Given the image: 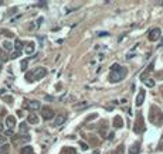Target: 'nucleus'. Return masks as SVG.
Instances as JSON below:
<instances>
[{"instance_id":"nucleus-20","label":"nucleus","mask_w":163,"mask_h":154,"mask_svg":"<svg viewBox=\"0 0 163 154\" xmlns=\"http://www.w3.org/2000/svg\"><path fill=\"white\" fill-rule=\"evenodd\" d=\"M21 48H23V43L20 40H17L16 41V51H21Z\"/></svg>"},{"instance_id":"nucleus-10","label":"nucleus","mask_w":163,"mask_h":154,"mask_svg":"<svg viewBox=\"0 0 163 154\" xmlns=\"http://www.w3.org/2000/svg\"><path fill=\"white\" fill-rule=\"evenodd\" d=\"M6 126L9 130H12V129L16 126V117L14 116H7L6 117Z\"/></svg>"},{"instance_id":"nucleus-15","label":"nucleus","mask_w":163,"mask_h":154,"mask_svg":"<svg viewBox=\"0 0 163 154\" xmlns=\"http://www.w3.org/2000/svg\"><path fill=\"white\" fill-rule=\"evenodd\" d=\"M19 132H20V134H26L27 132H28V126H27V123H21V124H20Z\"/></svg>"},{"instance_id":"nucleus-32","label":"nucleus","mask_w":163,"mask_h":154,"mask_svg":"<svg viewBox=\"0 0 163 154\" xmlns=\"http://www.w3.org/2000/svg\"><path fill=\"white\" fill-rule=\"evenodd\" d=\"M108 139H109V140H112V139H114V133H111V134L108 136Z\"/></svg>"},{"instance_id":"nucleus-1","label":"nucleus","mask_w":163,"mask_h":154,"mask_svg":"<svg viewBox=\"0 0 163 154\" xmlns=\"http://www.w3.org/2000/svg\"><path fill=\"white\" fill-rule=\"evenodd\" d=\"M128 75V71L125 69L124 67H121L119 64H114L111 67V72H109V81L111 82H119L121 79H124L125 77Z\"/></svg>"},{"instance_id":"nucleus-28","label":"nucleus","mask_w":163,"mask_h":154,"mask_svg":"<svg viewBox=\"0 0 163 154\" xmlns=\"http://www.w3.org/2000/svg\"><path fill=\"white\" fill-rule=\"evenodd\" d=\"M79 146L82 147V150H88V144H85L84 141H81V143H79Z\"/></svg>"},{"instance_id":"nucleus-7","label":"nucleus","mask_w":163,"mask_h":154,"mask_svg":"<svg viewBox=\"0 0 163 154\" xmlns=\"http://www.w3.org/2000/svg\"><path fill=\"white\" fill-rule=\"evenodd\" d=\"M40 108H41V105L37 100H28L27 102V109L28 110H39Z\"/></svg>"},{"instance_id":"nucleus-27","label":"nucleus","mask_w":163,"mask_h":154,"mask_svg":"<svg viewBox=\"0 0 163 154\" xmlns=\"http://www.w3.org/2000/svg\"><path fill=\"white\" fill-rule=\"evenodd\" d=\"M20 54H21V51H16V52H13V54H12V58H17V57H20Z\"/></svg>"},{"instance_id":"nucleus-2","label":"nucleus","mask_w":163,"mask_h":154,"mask_svg":"<svg viewBox=\"0 0 163 154\" xmlns=\"http://www.w3.org/2000/svg\"><path fill=\"white\" fill-rule=\"evenodd\" d=\"M47 75V69L44 67H39V68H34L31 72H27L26 74V79L28 82H34V81H40Z\"/></svg>"},{"instance_id":"nucleus-14","label":"nucleus","mask_w":163,"mask_h":154,"mask_svg":"<svg viewBox=\"0 0 163 154\" xmlns=\"http://www.w3.org/2000/svg\"><path fill=\"white\" fill-rule=\"evenodd\" d=\"M34 50H36V45H34V43H28L27 44V47H26V54H33L34 52Z\"/></svg>"},{"instance_id":"nucleus-11","label":"nucleus","mask_w":163,"mask_h":154,"mask_svg":"<svg viewBox=\"0 0 163 154\" xmlns=\"http://www.w3.org/2000/svg\"><path fill=\"white\" fill-rule=\"evenodd\" d=\"M27 122L30 123V124H37V123L40 122L39 116L34 115V113H31V115H28V119H27Z\"/></svg>"},{"instance_id":"nucleus-21","label":"nucleus","mask_w":163,"mask_h":154,"mask_svg":"<svg viewBox=\"0 0 163 154\" xmlns=\"http://www.w3.org/2000/svg\"><path fill=\"white\" fill-rule=\"evenodd\" d=\"M65 151H67V154H77V150L74 147H67L65 148Z\"/></svg>"},{"instance_id":"nucleus-36","label":"nucleus","mask_w":163,"mask_h":154,"mask_svg":"<svg viewBox=\"0 0 163 154\" xmlns=\"http://www.w3.org/2000/svg\"><path fill=\"white\" fill-rule=\"evenodd\" d=\"M0 54H1V51H0Z\"/></svg>"},{"instance_id":"nucleus-26","label":"nucleus","mask_w":163,"mask_h":154,"mask_svg":"<svg viewBox=\"0 0 163 154\" xmlns=\"http://www.w3.org/2000/svg\"><path fill=\"white\" fill-rule=\"evenodd\" d=\"M99 133H101V136H104L105 137V134H106V127H101V130H99Z\"/></svg>"},{"instance_id":"nucleus-34","label":"nucleus","mask_w":163,"mask_h":154,"mask_svg":"<svg viewBox=\"0 0 163 154\" xmlns=\"http://www.w3.org/2000/svg\"><path fill=\"white\" fill-rule=\"evenodd\" d=\"M1 4H3V1H1V0H0V6H1Z\"/></svg>"},{"instance_id":"nucleus-23","label":"nucleus","mask_w":163,"mask_h":154,"mask_svg":"<svg viewBox=\"0 0 163 154\" xmlns=\"http://www.w3.org/2000/svg\"><path fill=\"white\" fill-rule=\"evenodd\" d=\"M6 137H4V136L3 134H0V146H3V144H6Z\"/></svg>"},{"instance_id":"nucleus-5","label":"nucleus","mask_w":163,"mask_h":154,"mask_svg":"<svg viewBox=\"0 0 163 154\" xmlns=\"http://www.w3.org/2000/svg\"><path fill=\"white\" fill-rule=\"evenodd\" d=\"M41 116H43V119L50 120V119L54 117V112H52V109H50V108H41Z\"/></svg>"},{"instance_id":"nucleus-24","label":"nucleus","mask_w":163,"mask_h":154,"mask_svg":"<svg viewBox=\"0 0 163 154\" xmlns=\"http://www.w3.org/2000/svg\"><path fill=\"white\" fill-rule=\"evenodd\" d=\"M27 69V61H21V71H26Z\"/></svg>"},{"instance_id":"nucleus-13","label":"nucleus","mask_w":163,"mask_h":154,"mask_svg":"<svg viewBox=\"0 0 163 154\" xmlns=\"http://www.w3.org/2000/svg\"><path fill=\"white\" fill-rule=\"evenodd\" d=\"M88 106H90V103H88V102H81V103L74 105V109H75V110H82V109H87Z\"/></svg>"},{"instance_id":"nucleus-6","label":"nucleus","mask_w":163,"mask_h":154,"mask_svg":"<svg viewBox=\"0 0 163 154\" xmlns=\"http://www.w3.org/2000/svg\"><path fill=\"white\" fill-rule=\"evenodd\" d=\"M142 129H143V117L140 116V113H138L136 123H135V132H136V133H140Z\"/></svg>"},{"instance_id":"nucleus-35","label":"nucleus","mask_w":163,"mask_h":154,"mask_svg":"<svg viewBox=\"0 0 163 154\" xmlns=\"http://www.w3.org/2000/svg\"><path fill=\"white\" fill-rule=\"evenodd\" d=\"M0 68H1V61H0Z\"/></svg>"},{"instance_id":"nucleus-25","label":"nucleus","mask_w":163,"mask_h":154,"mask_svg":"<svg viewBox=\"0 0 163 154\" xmlns=\"http://www.w3.org/2000/svg\"><path fill=\"white\" fill-rule=\"evenodd\" d=\"M115 154H124V147L122 146H119V147L116 148V153Z\"/></svg>"},{"instance_id":"nucleus-8","label":"nucleus","mask_w":163,"mask_h":154,"mask_svg":"<svg viewBox=\"0 0 163 154\" xmlns=\"http://www.w3.org/2000/svg\"><path fill=\"white\" fill-rule=\"evenodd\" d=\"M145 96H146V92H145V90L142 89V90H140V92H139V93H138V96H136V106H138V108L143 105Z\"/></svg>"},{"instance_id":"nucleus-17","label":"nucleus","mask_w":163,"mask_h":154,"mask_svg":"<svg viewBox=\"0 0 163 154\" xmlns=\"http://www.w3.org/2000/svg\"><path fill=\"white\" fill-rule=\"evenodd\" d=\"M9 151H10V146L9 144H3L0 147V154H9Z\"/></svg>"},{"instance_id":"nucleus-22","label":"nucleus","mask_w":163,"mask_h":154,"mask_svg":"<svg viewBox=\"0 0 163 154\" xmlns=\"http://www.w3.org/2000/svg\"><path fill=\"white\" fill-rule=\"evenodd\" d=\"M98 117V115L97 113H92L91 116H88V117H87V122H91V120H94V119H97Z\"/></svg>"},{"instance_id":"nucleus-18","label":"nucleus","mask_w":163,"mask_h":154,"mask_svg":"<svg viewBox=\"0 0 163 154\" xmlns=\"http://www.w3.org/2000/svg\"><path fill=\"white\" fill-rule=\"evenodd\" d=\"M3 48H4L6 51H12V50H13V44H12L10 41H4V43H3Z\"/></svg>"},{"instance_id":"nucleus-33","label":"nucleus","mask_w":163,"mask_h":154,"mask_svg":"<svg viewBox=\"0 0 163 154\" xmlns=\"http://www.w3.org/2000/svg\"><path fill=\"white\" fill-rule=\"evenodd\" d=\"M1 130H3V124L0 123V132H1Z\"/></svg>"},{"instance_id":"nucleus-12","label":"nucleus","mask_w":163,"mask_h":154,"mask_svg":"<svg viewBox=\"0 0 163 154\" xmlns=\"http://www.w3.org/2000/svg\"><path fill=\"white\" fill-rule=\"evenodd\" d=\"M140 153V144L139 143H135L129 150V154H139Z\"/></svg>"},{"instance_id":"nucleus-29","label":"nucleus","mask_w":163,"mask_h":154,"mask_svg":"<svg viewBox=\"0 0 163 154\" xmlns=\"http://www.w3.org/2000/svg\"><path fill=\"white\" fill-rule=\"evenodd\" d=\"M4 100H7V102H12L13 99H12V96H4Z\"/></svg>"},{"instance_id":"nucleus-30","label":"nucleus","mask_w":163,"mask_h":154,"mask_svg":"<svg viewBox=\"0 0 163 154\" xmlns=\"http://www.w3.org/2000/svg\"><path fill=\"white\" fill-rule=\"evenodd\" d=\"M46 100H54V98L52 96H46Z\"/></svg>"},{"instance_id":"nucleus-9","label":"nucleus","mask_w":163,"mask_h":154,"mask_svg":"<svg viewBox=\"0 0 163 154\" xmlns=\"http://www.w3.org/2000/svg\"><path fill=\"white\" fill-rule=\"evenodd\" d=\"M112 124H114V127H115V129H122V127H124V119H122L121 116H115V117H114V123H112Z\"/></svg>"},{"instance_id":"nucleus-4","label":"nucleus","mask_w":163,"mask_h":154,"mask_svg":"<svg viewBox=\"0 0 163 154\" xmlns=\"http://www.w3.org/2000/svg\"><path fill=\"white\" fill-rule=\"evenodd\" d=\"M160 34H162L160 28H159V27H156V28L150 30V33H149V40H150V41H157V40L160 38Z\"/></svg>"},{"instance_id":"nucleus-3","label":"nucleus","mask_w":163,"mask_h":154,"mask_svg":"<svg viewBox=\"0 0 163 154\" xmlns=\"http://www.w3.org/2000/svg\"><path fill=\"white\" fill-rule=\"evenodd\" d=\"M65 120H67V115H65V113L55 115V117H54V126H55V127H60L61 124H64Z\"/></svg>"},{"instance_id":"nucleus-16","label":"nucleus","mask_w":163,"mask_h":154,"mask_svg":"<svg viewBox=\"0 0 163 154\" xmlns=\"http://www.w3.org/2000/svg\"><path fill=\"white\" fill-rule=\"evenodd\" d=\"M21 154H34V150H33L31 146H26V147L21 148Z\"/></svg>"},{"instance_id":"nucleus-31","label":"nucleus","mask_w":163,"mask_h":154,"mask_svg":"<svg viewBox=\"0 0 163 154\" xmlns=\"http://www.w3.org/2000/svg\"><path fill=\"white\" fill-rule=\"evenodd\" d=\"M105 35H108L106 33H99V37H105Z\"/></svg>"},{"instance_id":"nucleus-19","label":"nucleus","mask_w":163,"mask_h":154,"mask_svg":"<svg viewBox=\"0 0 163 154\" xmlns=\"http://www.w3.org/2000/svg\"><path fill=\"white\" fill-rule=\"evenodd\" d=\"M145 84H146V86H149V88H153L155 86V81L153 79H146Z\"/></svg>"}]
</instances>
